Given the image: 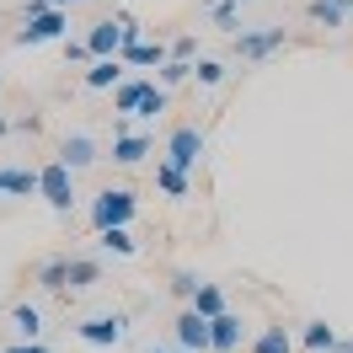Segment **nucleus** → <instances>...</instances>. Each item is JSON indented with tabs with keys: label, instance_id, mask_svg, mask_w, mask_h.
<instances>
[{
	"label": "nucleus",
	"instance_id": "nucleus-1",
	"mask_svg": "<svg viewBox=\"0 0 353 353\" xmlns=\"http://www.w3.org/2000/svg\"><path fill=\"white\" fill-rule=\"evenodd\" d=\"M134 214H139V199H134L129 188H102L91 199V225L97 230H129Z\"/></svg>",
	"mask_w": 353,
	"mask_h": 353
},
{
	"label": "nucleus",
	"instance_id": "nucleus-2",
	"mask_svg": "<svg viewBox=\"0 0 353 353\" xmlns=\"http://www.w3.org/2000/svg\"><path fill=\"white\" fill-rule=\"evenodd\" d=\"M70 38V11H54V6H27V22L17 32V43L32 48V43H59Z\"/></svg>",
	"mask_w": 353,
	"mask_h": 353
},
{
	"label": "nucleus",
	"instance_id": "nucleus-3",
	"mask_svg": "<svg viewBox=\"0 0 353 353\" xmlns=\"http://www.w3.org/2000/svg\"><path fill=\"white\" fill-rule=\"evenodd\" d=\"M43 182H38V199L48 203V209H59V214H70V209H75V172H70L65 161H59V155H54V161H48L43 172Z\"/></svg>",
	"mask_w": 353,
	"mask_h": 353
},
{
	"label": "nucleus",
	"instance_id": "nucleus-4",
	"mask_svg": "<svg viewBox=\"0 0 353 353\" xmlns=\"http://www.w3.org/2000/svg\"><path fill=\"white\" fill-rule=\"evenodd\" d=\"M75 337L86 343V348H118L123 337H129V316L123 310H108V316H91L75 327Z\"/></svg>",
	"mask_w": 353,
	"mask_h": 353
},
{
	"label": "nucleus",
	"instance_id": "nucleus-5",
	"mask_svg": "<svg viewBox=\"0 0 353 353\" xmlns=\"http://www.w3.org/2000/svg\"><path fill=\"white\" fill-rule=\"evenodd\" d=\"M203 129H193V123H182V129H172V139H166V166H176V172H193L203 161Z\"/></svg>",
	"mask_w": 353,
	"mask_h": 353
},
{
	"label": "nucleus",
	"instance_id": "nucleus-6",
	"mask_svg": "<svg viewBox=\"0 0 353 353\" xmlns=\"http://www.w3.org/2000/svg\"><path fill=\"white\" fill-rule=\"evenodd\" d=\"M176 348L182 353H214V321L188 305L182 316H176Z\"/></svg>",
	"mask_w": 353,
	"mask_h": 353
},
{
	"label": "nucleus",
	"instance_id": "nucleus-7",
	"mask_svg": "<svg viewBox=\"0 0 353 353\" xmlns=\"http://www.w3.org/2000/svg\"><path fill=\"white\" fill-rule=\"evenodd\" d=\"M86 48H91V59H118V54H123V17L97 22L86 32Z\"/></svg>",
	"mask_w": 353,
	"mask_h": 353
},
{
	"label": "nucleus",
	"instance_id": "nucleus-8",
	"mask_svg": "<svg viewBox=\"0 0 353 353\" xmlns=\"http://www.w3.org/2000/svg\"><path fill=\"white\" fill-rule=\"evenodd\" d=\"M284 48V27H263V32H241L236 38V54L241 59H268V54H279Z\"/></svg>",
	"mask_w": 353,
	"mask_h": 353
},
{
	"label": "nucleus",
	"instance_id": "nucleus-9",
	"mask_svg": "<svg viewBox=\"0 0 353 353\" xmlns=\"http://www.w3.org/2000/svg\"><path fill=\"white\" fill-rule=\"evenodd\" d=\"M59 161H65L70 172L91 166V161H97V139H91V134H70L65 145H59Z\"/></svg>",
	"mask_w": 353,
	"mask_h": 353
},
{
	"label": "nucleus",
	"instance_id": "nucleus-10",
	"mask_svg": "<svg viewBox=\"0 0 353 353\" xmlns=\"http://www.w3.org/2000/svg\"><path fill=\"white\" fill-rule=\"evenodd\" d=\"M252 353H294V332H289L284 321H273V327H263V332H257Z\"/></svg>",
	"mask_w": 353,
	"mask_h": 353
},
{
	"label": "nucleus",
	"instance_id": "nucleus-11",
	"mask_svg": "<svg viewBox=\"0 0 353 353\" xmlns=\"http://www.w3.org/2000/svg\"><path fill=\"white\" fill-rule=\"evenodd\" d=\"M86 86L91 91H118V86H123V59H97V65H91L86 70Z\"/></svg>",
	"mask_w": 353,
	"mask_h": 353
},
{
	"label": "nucleus",
	"instance_id": "nucleus-12",
	"mask_svg": "<svg viewBox=\"0 0 353 353\" xmlns=\"http://www.w3.org/2000/svg\"><path fill=\"white\" fill-rule=\"evenodd\" d=\"M145 155H150V139H145V134H118V139H112V161H118V166H134V161H145Z\"/></svg>",
	"mask_w": 353,
	"mask_h": 353
},
{
	"label": "nucleus",
	"instance_id": "nucleus-13",
	"mask_svg": "<svg viewBox=\"0 0 353 353\" xmlns=\"http://www.w3.org/2000/svg\"><path fill=\"white\" fill-rule=\"evenodd\" d=\"M348 6L353 0H310L305 11H310V22H321V27H343L348 22Z\"/></svg>",
	"mask_w": 353,
	"mask_h": 353
},
{
	"label": "nucleus",
	"instance_id": "nucleus-14",
	"mask_svg": "<svg viewBox=\"0 0 353 353\" xmlns=\"http://www.w3.org/2000/svg\"><path fill=\"white\" fill-rule=\"evenodd\" d=\"M118 59H123V65H166V59H172V48L166 43H134V48H123V54H118Z\"/></svg>",
	"mask_w": 353,
	"mask_h": 353
},
{
	"label": "nucleus",
	"instance_id": "nucleus-15",
	"mask_svg": "<svg viewBox=\"0 0 353 353\" xmlns=\"http://www.w3.org/2000/svg\"><path fill=\"white\" fill-rule=\"evenodd\" d=\"M236 348H241V316L225 310L220 321H214V353H236Z\"/></svg>",
	"mask_w": 353,
	"mask_h": 353
},
{
	"label": "nucleus",
	"instance_id": "nucleus-16",
	"mask_svg": "<svg viewBox=\"0 0 353 353\" xmlns=\"http://www.w3.org/2000/svg\"><path fill=\"white\" fill-rule=\"evenodd\" d=\"M145 91H150V81H123V86L112 91V112H134V118H139V102H145Z\"/></svg>",
	"mask_w": 353,
	"mask_h": 353
},
{
	"label": "nucleus",
	"instance_id": "nucleus-17",
	"mask_svg": "<svg viewBox=\"0 0 353 353\" xmlns=\"http://www.w3.org/2000/svg\"><path fill=\"white\" fill-rule=\"evenodd\" d=\"M11 327H17V337H22V343H38V332H43L38 305H17V310H11Z\"/></svg>",
	"mask_w": 353,
	"mask_h": 353
},
{
	"label": "nucleus",
	"instance_id": "nucleus-18",
	"mask_svg": "<svg viewBox=\"0 0 353 353\" xmlns=\"http://www.w3.org/2000/svg\"><path fill=\"white\" fill-rule=\"evenodd\" d=\"M193 310H199V316H209V321H220V316H225V294H220V284H199V294H193Z\"/></svg>",
	"mask_w": 353,
	"mask_h": 353
},
{
	"label": "nucleus",
	"instance_id": "nucleus-19",
	"mask_svg": "<svg viewBox=\"0 0 353 353\" xmlns=\"http://www.w3.org/2000/svg\"><path fill=\"white\" fill-rule=\"evenodd\" d=\"M97 236H102V252H112V257H134V252H139V241H134V230H97Z\"/></svg>",
	"mask_w": 353,
	"mask_h": 353
},
{
	"label": "nucleus",
	"instance_id": "nucleus-20",
	"mask_svg": "<svg viewBox=\"0 0 353 353\" xmlns=\"http://www.w3.org/2000/svg\"><path fill=\"white\" fill-rule=\"evenodd\" d=\"M11 188H6V193H11V199H32V193H38V182H43V176L32 172V166H11Z\"/></svg>",
	"mask_w": 353,
	"mask_h": 353
},
{
	"label": "nucleus",
	"instance_id": "nucleus-21",
	"mask_svg": "<svg viewBox=\"0 0 353 353\" xmlns=\"http://www.w3.org/2000/svg\"><path fill=\"white\" fill-rule=\"evenodd\" d=\"M38 284L43 289H70V257H48L38 268Z\"/></svg>",
	"mask_w": 353,
	"mask_h": 353
},
{
	"label": "nucleus",
	"instance_id": "nucleus-22",
	"mask_svg": "<svg viewBox=\"0 0 353 353\" xmlns=\"http://www.w3.org/2000/svg\"><path fill=\"white\" fill-rule=\"evenodd\" d=\"M305 348L310 353H332V348H343V343H337V332H332L327 321H310L305 327Z\"/></svg>",
	"mask_w": 353,
	"mask_h": 353
},
{
	"label": "nucleus",
	"instance_id": "nucleus-23",
	"mask_svg": "<svg viewBox=\"0 0 353 353\" xmlns=\"http://www.w3.org/2000/svg\"><path fill=\"white\" fill-rule=\"evenodd\" d=\"M155 182H161L172 199H188V172H176V166H166V161H155Z\"/></svg>",
	"mask_w": 353,
	"mask_h": 353
},
{
	"label": "nucleus",
	"instance_id": "nucleus-24",
	"mask_svg": "<svg viewBox=\"0 0 353 353\" xmlns=\"http://www.w3.org/2000/svg\"><path fill=\"white\" fill-rule=\"evenodd\" d=\"M97 279H102V268L91 257H70V289H91Z\"/></svg>",
	"mask_w": 353,
	"mask_h": 353
},
{
	"label": "nucleus",
	"instance_id": "nucleus-25",
	"mask_svg": "<svg viewBox=\"0 0 353 353\" xmlns=\"http://www.w3.org/2000/svg\"><path fill=\"white\" fill-rule=\"evenodd\" d=\"M188 75H193V59H166V65H161V91L176 86V81H188Z\"/></svg>",
	"mask_w": 353,
	"mask_h": 353
},
{
	"label": "nucleus",
	"instance_id": "nucleus-26",
	"mask_svg": "<svg viewBox=\"0 0 353 353\" xmlns=\"http://www.w3.org/2000/svg\"><path fill=\"white\" fill-rule=\"evenodd\" d=\"M193 75H199L203 86H220V81H225V65H220V59H199V65H193Z\"/></svg>",
	"mask_w": 353,
	"mask_h": 353
},
{
	"label": "nucleus",
	"instance_id": "nucleus-27",
	"mask_svg": "<svg viewBox=\"0 0 353 353\" xmlns=\"http://www.w3.org/2000/svg\"><path fill=\"white\" fill-rule=\"evenodd\" d=\"M155 112H166V91L150 81V91H145V102H139V118H155Z\"/></svg>",
	"mask_w": 353,
	"mask_h": 353
},
{
	"label": "nucleus",
	"instance_id": "nucleus-28",
	"mask_svg": "<svg viewBox=\"0 0 353 353\" xmlns=\"http://www.w3.org/2000/svg\"><path fill=\"white\" fill-rule=\"evenodd\" d=\"M214 22L236 27V22H241V6H236V0H225V6H214Z\"/></svg>",
	"mask_w": 353,
	"mask_h": 353
},
{
	"label": "nucleus",
	"instance_id": "nucleus-29",
	"mask_svg": "<svg viewBox=\"0 0 353 353\" xmlns=\"http://www.w3.org/2000/svg\"><path fill=\"white\" fill-rule=\"evenodd\" d=\"M199 284H203V279H193V273H176V279H172V289H176V294H188V300L199 294Z\"/></svg>",
	"mask_w": 353,
	"mask_h": 353
},
{
	"label": "nucleus",
	"instance_id": "nucleus-30",
	"mask_svg": "<svg viewBox=\"0 0 353 353\" xmlns=\"http://www.w3.org/2000/svg\"><path fill=\"white\" fill-rule=\"evenodd\" d=\"M65 59H75V65H81V59H91V48H86V43H70V38H65ZM91 65H97V59H91Z\"/></svg>",
	"mask_w": 353,
	"mask_h": 353
},
{
	"label": "nucleus",
	"instance_id": "nucleus-31",
	"mask_svg": "<svg viewBox=\"0 0 353 353\" xmlns=\"http://www.w3.org/2000/svg\"><path fill=\"white\" fill-rule=\"evenodd\" d=\"M172 59H193V38H188V32H182V38L172 43Z\"/></svg>",
	"mask_w": 353,
	"mask_h": 353
},
{
	"label": "nucleus",
	"instance_id": "nucleus-32",
	"mask_svg": "<svg viewBox=\"0 0 353 353\" xmlns=\"http://www.w3.org/2000/svg\"><path fill=\"white\" fill-rule=\"evenodd\" d=\"M6 353H48L43 343H17V348H6Z\"/></svg>",
	"mask_w": 353,
	"mask_h": 353
},
{
	"label": "nucleus",
	"instance_id": "nucleus-33",
	"mask_svg": "<svg viewBox=\"0 0 353 353\" xmlns=\"http://www.w3.org/2000/svg\"><path fill=\"white\" fill-rule=\"evenodd\" d=\"M32 6H54V11H70L75 0H32Z\"/></svg>",
	"mask_w": 353,
	"mask_h": 353
},
{
	"label": "nucleus",
	"instance_id": "nucleus-34",
	"mask_svg": "<svg viewBox=\"0 0 353 353\" xmlns=\"http://www.w3.org/2000/svg\"><path fill=\"white\" fill-rule=\"evenodd\" d=\"M6 188H11V176H6V172H0V193H6Z\"/></svg>",
	"mask_w": 353,
	"mask_h": 353
},
{
	"label": "nucleus",
	"instance_id": "nucleus-35",
	"mask_svg": "<svg viewBox=\"0 0 353 353\" xmlns=\"http://www.w3.org/2000/svg\"><path fill=\"white\" fill-rule=\"evenodd\" d=\"M150 353H182V348H150Z\"/></svg>",
	"mask_w": 353,
	"mask_h": 353
},
{
	"label": "nucleus",
	"instance_id": "nucleus-36",
	"mask_svg": "<svg viewBox=\"0 0 353 353\" xmlns=\"http://www.w3.org/2000/svg\"><path fill=\"white\" fill-rule=\"evenodd\" d=\"M6 129H11V123H6V118H0V134H6Z\"/></svg>",
	"mask_w": 353,
	"mask_h": 353
},
{
	"label": "nucleus",
	"instance_id": "nucleus-37",
	"mask_svg": "<svg viewBox=\"0 0 353 353\" xmlns=\"http://www.w3.org/2000/svg\"><path fill=\"white\" fill-rule=\"evenodd\" d=\"M343 353H353V343H343Z\"/></svg>",
	"mask_w": 353,
	"mask_h": 353
},
{
	"label": "nucleus",
	"instance_id": "nucleus-38",
	"mask_svg": "<svg viewBox=\"0 0 353 353\" xmlns=\"http://www.w3.org/2000/svg\"><path fill=\"white\" fill-rule=\"evenodd\" d=\"M348 17H353V6H348Z\"/></svg>",
	"mask_w": 353,
	"mask_h": 353
},
{
	"label": "nucleus",
	"instance_id": "nucleus-39",
	"mask_svg": "<svg viewBox=\"0 0 353 353\" xmlns=\"http://www.w3.org/2000/svg\"><path fill=\"white\" fill-rule=\"evenodd\" d=\"M236 6H241V0H236Z\"/></svg>",
	"mask_w": 353,
	"mask_h": 353
}]
</instances>
